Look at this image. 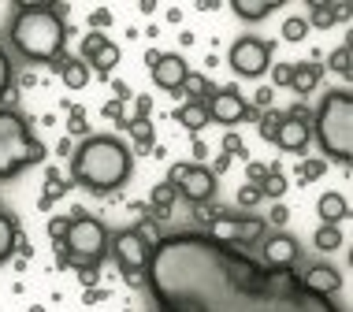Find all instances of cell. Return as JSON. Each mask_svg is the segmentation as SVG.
<instances>
[{
    "instance_id": "50",
    "label": "cell",
    "mask_w": 353,
    "mask_h": 312,
    "mask_svg": "<svg viewBox=\"0 0 353 312\" xmlns=\"http://www.w3.org/2000/svg\"><path fill=\"white\" fill-rule=\"evenodd\" d=\"M286 220H290V208H286V205H275V208H272V223L283 227Z\"/></svg>"
},
{
    "instance_id": "9",
    "label": "cell",
    "mask_w": 353,
    "mask_h": 312,
    "mask_svg": "<svg viewBox=\"0 0 353 312\" xmlns=\"http://www.w3.org/2000/svg\"><path fill=\"white\" fill-rule=\"evenodd\" d=\"M264 231H268V223L256 220V216H245V220H234V216H219V220L208 227V238L223 242V245H253L264 238Z\"/></svg>"
},
{
    "instance_id": "27",
    "label": "cell",
    "mask_w": 353,
    "mask_h": 312,
    "mask_svg": "<svg viewBox=\"0 0 353 312\" xmlns=\"http://www.w3.org/2000/svg\"><path fill=\"white\" fill-rule=\"evenodd\" d=\"M119 45H104V49L97 52V56H93V60L90 63H85V67H90V71H97V74H112V71H116V63H119Z\"/></svg>"
},
{
    "instance_id": "54",
    "label": "cell",
    "mask_w": 353,
    "mask_h": 312,
    "mask_svg": "<svg viewBox=\"0 0 353 312\" xmlns=\"http://www.w3.org/2000/svg\"><path fill=\"white\" fill-rule=\"evenodd\" d=\"M15 249H19V253H23V257H34V245H30V242H26V238H23V234H19V242H15Z\"/></svg>"
},
{
    "instance_id": "60",
    "label": "cell",
    "mask_w": 353,
    "mask_h": 312,
    "mask_svg": "<svg viewBox=\"0 0 353 312\" xmlns=\"http://www.w3.org/2000/svg\"><path fill=\"white\" fill-rule=\"evenodd\" d=\"M26 312H45V305H30V309H26Z\"/></svg>"
},
{
    "instance_id": "11",
    "label": "cell",
    "mask_w": 353,
    "mask_h": 312,
    "mask_svg": "<svg viewBox=\"0 0 353 312\" xmlns=\"http://www.w3.org/2000/svg\"><path fill=\"white\" fill-rule=\"evenodd\" d=\"M309 123H312V112H309V108H305V104L298 101L290 112H286V119H283L279 134H275V145H279L283 153L305 156V149H309V138H312Z\"/></svg>"
},
{
    "instance_id": "34",
    "label": "cell",
    "mask_w": 353,
    "mask_h": 312,
    "mask_svg": "<svg viewBox=\"0 0 353 312\" xmlns=\"http://www.w3.org/2000/svg\"><path fill=\"white\" fill-rule=\"evenodd\" d=\"M223 156H238V160H250V149H245V141H242V134H234V130H227L223 134Z\"/></svg>"
},
{
    "instance_id": "21",
    "label": "cell",
    "mask_w": 353,
    "mask_h": 312,
    "mask_svg": "<svg viewBox=\"0 0 353 312\" xmlns=\"http://www.w3.org/2000/svg\"><path fill=\"white\" fill-rule=\"evenodd\" d=\"M279 4H283V0H234L231 12H234L238 19H245V23H261V19L272 15Z\"/></svg>"
},
{
    "instance_id": "53",
    "label": "cell",
    "mask_w": 353,
    "mask_h": 312,
    "mask_svg": "<svg viewBox=\"0 0 353 312\" xmlns=\"http://www.w3.org/2000/svg\"><path fill=\"white\" fill-rule=\"evenodd\" d=\"M68 60H71V56H68V52H60V56H56V60H52V63H49V67H52V71H56V74H60V71H63V67H68Z\"/></svg>"
},
{
    "instance_id": "49",
    "label": "cell",
    "mask_w": 353,
    "mask_h": 312,
    "mask_svg": "<svg viewBox=\"0 0 353 312\" xmlns=\"http://www.w3.org/2000/svg\"><path fill=\"white\" fill-rule=\"evenodd\" d=\"M104 298H108V290H101V287H93V290H85V294H82L85 305H97V301H104Z\"/></svg>"
},
{
    "instance_id": "10",
    "label": "cell",
    "mask_w": 353,
    "mask_h": 312,
    "mask_svg": "<svg viewBox=\"0 0 353 312\" xmlns=\"http://www.w3.org/2000/svg\"><path fill=\"white\" fill-rule=\"evenodd\" d=\"M112 249H116L119 271H123L130 282H141V279H145V264H149V253H152V249L141 242L138 231H119L116 242H112Z\"/></svg>"
},
{
    "instance_id": "4",
    "label": "cell",
    "mask_w": 353,
    "mask_h": 312,
    "mask_svg": "<svg viewBox=\"0 0 353 312\" xmlns=\"http://www.w3.org/2000/svg\"><path fill=\"white\" fill-rule=\"evenodd\" d=\"M316 138L335 164H350L353 160V93L350 90H331L320 101L316 116Z\"/></svg>"
},
{
    "instance_id": "36",
    "label": "cell",
    "mask_w": 353,
    "mask_h": 312,
    "mask_svg": "<svg viewBox=\"0 0 353 312\" xmlns=\"http://www.w3.org/2000/svg\"><path fill=\"white\" fill-rule=\"evenodd\" d=\"M294 63H272V90H290Z\"/></svg>"
},
{
    "instance_id": "14",
    "label": "cell",
    "mask_w": 353,
    "mask_h": 312,
    "mask_svg": "<svg viewBox=\"0 0 353 312\" xmlns=\"http://www.w3.org/2000/svg\"><path fill=\"white\" fill-rule=\"evenodd\" d=\"M301 257V245L290 238V234H272L264 242V260L268 268H294V260Z\"/></svg>"
},
{
    "instance_id": "48",
    "label": "cell",
    "mask_w": 353,
    "mask_h": 312,
    "mask_svg": "<svg viewBox=\"0 0 353 312\" xmlns=\"http://www.w3.org/2000/svg\"><path fill=\"white\" fill-rule=\"evenodd\" d=\"M112 93H116V101H119V104L134 101V90H130V86H127V82H123V79H116V82H112Z\"/></svg>"
},
{
    "instance_id": "29",
    "label": "cell",
    "mask_w": 353,
    "mask_h": 312,
    "mask_svg": "<svg viewBox=\"0 0 353 312\" xmlns=\"http://www.w3.org/2000/svg\"><path fill=\"white\" fill-rule=\"evenodd\" d=\"M283 194H286V175L279 171V164H272V171L264 175V183H261V197H272V201H279Z\"/></svg>"
},
{
    "instance_id": "18",
    "label": "cell",
    "mask_w": 353,
    "mask_h": 312,
    "mask_svg": "<svg viewBox=\"0 0 353 312\" xmlns=\"http://www.w3.org/2000/svg\"><path fill=\"white\" fill-rule=\"evenodd\" d=\"M179 201V190L171 183H157L152 186V194H149V212H152V220H168L171 216V208H175Z\"/></svg>"
},
{
    "instance_id": "57",
    "label": "cell",
    "mask_w": 353,
    "mask_h": 312,
    "mask_svg": "<svg viewBox=\"0 0 353 312\" xmlns=\"http://www.w3.org/2000/svg\"><path fill=\"white\" fill-rule=\"evenodd\" d=\"M197 8H201V12H216L219 0H197Z\"/></svg>"
},
{
    "instance_id": "37",
    "label": "cell",
    "mask_w": 353,
    "mask_h": 312,
    "mask_svg": "<svg viewBox=\"0 0 353 312\" xmlns=\"http://www.w3.org/2000/svg\"><path fill=\"white\" fill-rule=\"evenodd\" d=\"M327 67L335 71V74H342V79H350V45H339V49L331 52Z\"/></svg>"
},
{
    "instance_id": "2",
    "label": "cell",
    "mask_w": 353,
    "mask_h": 312,
    "mask_svg": "<svg viewBox=\"0 0 353 312\" xmlns=\"http://www.w3.org/2000/svg\"><path fill=\"white\" fill-rule=\"evenodd\" d=\"M134 171V153L112 134H90L71 156V183L90 194H112Z\"/></svg>"
},
{
    "instance_id": "45",
    "label": "cell",
    "mask_w": 353,
    "mask_h": 312,
    "mask_svg": "<svg viewBox=\"0 0 353 312\" xmlns=\"http://www.w3.org/2000/svg\"><path fill=\"white\" fill-rule=\"evenodd\" d=\"M90 26L97 34H104V26H112V12H108V8H93V12H90Z\"/></svg>"
},
{
    "instance_id": "44",
    "label": "cell",
    "mask_w": 353,
    "mask_h": 312,
    "mask_svg": "<svg viewBox=\"0 0 353 312\" xmlns=\"http://www.w3.org/2000/svg\"><path fill=\"white\" fill-rule=\"evenodd\" d=\"M8 86H12V60H8V52L0 49V101H4Z\"/></svg>"
},
{
    "instance_id": "51",
    "label": "cell",
    "mask_w": 353,
    "mask_h": 312,
    "mask_svg": "<svg viewBox=\"0 0 353 312\" xmlns=\"http://www.w3.org/2000/svg\"><path fill=\"white\" fill-rule=\"evenodd\" d=\"M227 167H231V156H223V153H219V156L212 160V175H223Z\"/></svg>"
},
{
    "instance_id": "28",
    "label": "cell",
    "mask_w": 353,
    "mask_h": 312,
    "mask_svg": "<svg viewBox=\"0 0 353 312\" xmlns=\"http://www.w3.org/2000/svg\"><path fill=\"white\" fill-rule=\"evenodd\" d=\"M283 119H286V112H279V108L261 112V119H256V130H261V138H264V141H275V134H279V127H283Z\"/></svg>"
},
{
    "instance_id": "32",
    "label": "cell",
    "mask_w": 353,
    "mask_h": 312,
    "mask_svg": "<svg viewBox=\"0 0 353 312\" xmlns=\"http://www.w3.org/2000/svg\"><path fill=\"white\" fill-rule=\"evenodd\" d=\"M68 112H71V119H68V134H71V138H90V123H85L82 104H68Z\"/></svg>"
},
{
    "instance_id": "55",
    "label": "cell",
    "mask_w": 353,
    "mask_h": 312,
    "mask_svg": "<svg viewBox=\"0 0 353 312\" xmlns=\"http://www.w3.org/2000/svg\"><path fill=\"white\" fill-rule=\"evenodd\" d=\"M168 23H183V8H168Z\"/></svg>"
},
{
    "instance_id": "59",
    "label": "cell",
    "mask_w": 353,
    "mask_h": 312,
    "mask_svg": "<svg viewBox=\"0 0 353 312\" xmlns=\"http://www.w3.org/2000/svg\"><path fill=\"white\" fill-rule=\"evenodd\" d=\"M179 45H183V49H186V45H194V34L183 30V34H179Z\"/></svg>"
},
{
    "instance_id": "52",
    "label": "cell",
    "mask_w": 353,
    "mask_h": 312,
    "mask_svg": "<svg viewBox=\"0 0 353 312\" xmlns=\"http://www.w3.org/2000/svg\"><path fill=\"white\" fill-rule=\"evenodd\" d=\"M205 156H208V145H205L201 138H194V164H201Z\"/></svg>"
},
{
    "instance_id": "3",
    "label": "cell",
    "mask_w": 353,
    "mask_h": 312,
    "mask_svg": "<svg viewBox=\"0 0 353 312\" xmlns=\"http://www.w3.org/2000/svg\"><path fill=\"white\" fill-rule=\"evenodd\" d=\"M8 37H12V45L26 56V60L52 63L56 56L63 52V41H68V23H60V19L49 12V4L19 0Z\"/></svg>"
},
{
    "instance_id": "40",
    "label": "cell",
    "mask_w": 353,
    "mask_h": 312,
    "mask_svg": "<svg viewBox=\"0 0 353 312\" xmlns=\"http://www.w3.org/2000/svg\"><path fill=\"white\" fill-rule=\"evenodd\" d=\"M79 282L85 290H93L101 282V268H97V264H79Z\"/></svg>"
},
{
    "instance_id": "19",
    "label": "cell",
    "mask_w": 353,
    "mask_h": 312,
    "mask_svg": "<svg viewBox=\"0 0 353 312\" xmlns=\"http://www.w3.org/2000/svg\"><path fill=\"white\" fill-rule=\"evenodd\" d=\"M316 212H320V220L323 223H331V227H339L342 220L350 216V205H346V197L342 194H320V201H316Z\"/></svg>"
},
{
    "instance_id": "56",
    "label": "cell",
    "mask_w": 353,
    "mask_h": 312,
    "mask_svg": "<svg viewBox=\"0 0 353 312\" xmlns=\"http://www.w3.org/2000/svg\"><path fill=\"white\" fill-rule=\"evenodd\" d=\"M138 8H141V15H152V12H157V0H141Z\"/></svg>"
},
{
    "instance_id": "47",
    "label": "cell",
    "mask_w": 353,
    "mask_h": 312,
    "mask_svg": "<svg viewBox=\"0 0 353 312\" xmlns=\"http://www.w3.org/2000/svg\"><path fill=\"white\" fill-rule=\"evenodd\" d=\"M149 116H152V97L141 93V97H134V119H149Z\"/></svg>"
},
{
    "instance_id": "13",
    "label": "cell",
    "mask_w": 353,
    "mask_h": 312,
    "mask_svg": "<svg viewBox=\"0 0 353 312\" xmlns=\"http://www.w3.org/2000/svg\"><path fill=\"white\" fill-rule=\"evenodd\" d=\"M152 82H157L160 90H168V93H175L179 97V90H183V79L190 74V67H186V60L179 52H164L157 63H152Z\"/></svg>"
},
{
    "instance_id": "38",
    "label": "cell",
    "mask_w": 353,
    "mask_h": 312,
    "mask_svg": "<svg viewBox=\"0 0 353 312\" xmlns=\"http://www.w3.org/2000/svg\"><path fill=\"white\" fill-rule=\"evenodd\" d=\"M264 197H261V186H253V183H245V186H238V205L242 208H253V205H261Z\"/></svg>"
},
{
    "instance_id": "5",
    "label": "cell",
    "mask_w": 353,
    "mask_h": 312,
    "mask_svg": "<svg viewBox=\"0 0 353 312\" xmlns=\"http://www.w3.org/2000/svg\"><path fill=\"white\" fill-rule=\"evenodd\" d=\"M45 153L49 149L34 138L30 123L12 108H0V178H12L26 167L41 164Z\"/></svg>"
},
{
    "instance_id": "7",
    "label": "cell",
    "mask_w": 353,
    "mask_h": 312,
    "mask_svg": "<svg viewBox=\"0 0 353 312\" xmlns=\"http://www.w3.org/2000/svg\"><path fill=\"white\" fill-rule=\"evenodd\" d=\"M164 183H171L179 190V197H186L190 205H205V201H212L216 197V175L208 171V167L201 164H171L168 167V178Z\"/></svg>"
},
{
    "instance_id": "46",
    "label": "cell",
    "mask_w": 353,
    "mask_h": 312,
    "mask_svg": "<svg viewBox=\"0 0 353 312\" xmlns=\"http://www.w3.org/2000/svg\"><path fill=\"white\" fill-rule=\"evenodd\" d=\"M272 101H275V90H272V86H261V90L253 93V108H256V112H268Z\"/></svg>"
},
{
    "instance_id": "35",
    "label": "cell",
    "mask_w": 353,
    "mask_h": 312,
    "mask_svg": "<svg viewBox=\"0 0 353 312\" xmlns=\"http://www.w3.org/2000/svg\"><path fill=\"white\" fill-rule=\"evenodd\" d=\"M104 45H108V37H104V34H97V30L85 34V37H82V63H90L93 56L104 49Z\"/></svg>"
},
{
    "instance_id": "58",
    "label": "cell",
    "mask_w": 353,
    "mask_h": 312,
    "mask_svg": "<svg viewBox=\"0 0 353 312\" xmlns=\"http://www.w3.org/2000/svg\"><path fill=\"white\" fill-rule=\"evenodd\" d=\"M160 56H164V52H157V49H149V52H145V67H152V63H157V60H160Z\"/></svg>"
},
{
    "instance_id": "12",
    "label": "cell",
    "mask_w": 353,
    "mask_h": 312,
    "mask_svg": "<svg viewBox=\"0 0 353 312\" xmlns=\"http://www.w3.org/2000/svg\"><path fill=\"white\" fill-rule=\"evenodd\" d=\"M245 104L250 101H242V93H238L234 86H223L205 101V108H208V119L212 123H219V127H234V123H242Z\"/></svg>"
},
{
    "instance_id": "26",
    "label": "cell",
    "mask_w": 353,
    "mask_h": 312,
    "mask_svg": "<svg viewBox=\"0 0 353 312\" xmlns=\"http://www.w3.org/2000/svg\"><path fill=\"white\" fill-rule=\"evenodd\" d=\"M90 67H85V63L82 60H74V56H71V60H68V67H63L60 71V79H63V86H68V90H85V82H90Z\"/></svg>"
},
{
    "instance_id": "17",
    "label": "cell",
    "mask_w": 353,
    "mask_h": 312,
    "mask_svg": "<svg viewBox=\"0 0 353 312\" xmlns=\"http://www.w3.org/2000/svg\"><path fill=\"white\" fill-rule=\"evenodd\" d=\"M309 8H312L309 30H312V26H316V30H331L339 19L350 15V4H331V0H309Z\"/></svg>"
},
{
    "instance_id": "20",
    "label": "cell",
    "mask_w": 353,
    "mask_h": 312,
    "mask_svg": "<svg viewBox=\"0 0 353 312\" xmlns=\"http://www.w3.org/2000/svg\"><path fill=\"white\" fill-rule=\"evenodd\" d=\"M68 190H71V178H63L60 167H49V175H45V190H41V197H37V208H52Z\"/></svg>"
},
{
    "instance_id": "1",
    "label": "cell",
    "mask_w": 353,
    "mask_h": 312,
    "mask_svg": "<svg viewBox=\"0 0 353 312\" xmlns=\"http://www.w3.org/2000/svg\"><path fill=\"white\" fill-rule=\"evenodd\" d=\"M145 287L157 312H342L294 268H268L234 245L183 231L152 245Z\"/></svg>"
},
{
    "instance_id": "41",
    "label": "cell",
    "mask_w": 353,
    "mask_h": 312,
    "mask_svg": "<svg viewBox=\"0 0 353 312\" xmlns=\"http://www.w3.org/2000/svg\"><path fill=\"white\" fill-rule=\"evenodd\" d=\"M101 112H104V119H112L116 127H123V130H127V112H123V104H119V101H108Z\"/></svg>"
},
{
    "instance_id": "16",
    "label": "cell",
    "mask_w": 353,
    "mask_h": 312,
    "mask_svg": "<svg viewBox=\"0 0 353 312\" xmlns=\"http://www.w3.org/2000/svg\"><path fill=\"white\" fill-rule=\"evenodd\" d=\"M171 119H175L183 130H190V134H201V130L208 127V123H212V119H208L205 101H186L183 108H175V112H171Z\"/></svg>"
},
{
    "instance_id": "24",
    "label": "cell",
    "mask_w": 353,
    "mask_h": 312,
    "mask_svg": "<svg viewBox=\"0 0 353 312\" xmlns=\"http://www.w3.org/2000/svg\"><path fill=\"white\" fill-rule=\"evenodd\" d=\"M183 93H186L190 101H208V97L216 93V86L208 82V74H197V71H190L186 79H183V90H179V97H183Z\"/></svg>"
},
{
    "instance_id": "8",
    "label": "cell",
    "mask_w": 353,
    "mask_h": 312,
    "mask_svg": "<svg viewBox=\"0 0 353 312\" xmlns=\"http://www.w3.org/2000/svg\"><path fill=\"white\" fill-rule=\"evenodd\" d=\"M272 41H261V37H238L227 52V63H231L234 74L242 79H261L264 71L272 67Z\"/></svg>"
},
{
    "instance_id": "25",
    "label": "cell",
    "mask_w": 353,
    "mask_h": 312,
    "mask_svg": "<svg viewBox=\"0 0 353 312\" xmlns=\"http://www.w3.org/2000/svg\"><path fill=\"white\" fill-rule=\"evenodd\" d=\"M15 242H19V227L8 212H0V264L15 253Z\"/></svg>"
},
{
    "instance_id": "23",
    "label": "cell",
    "mask_w": 353,
    "mask_h": 312,
    "mask_svg": "<svg viewBox=\"0 0 353 312\" xmlns=\"http://www.w3.org/2000/svg\"><path fill=\"white\" fill-rule=\"evenodd\" d=\"M127 134L134 138L138 153H152V149H157V130H152V119H127Z\"/></svg>"
},
{
    "instance_id": "31",
    "label": "cell",
    "mask_w": 353,
    "mask_h": 312,
    "mask_svg": "<svg viewBox=\"0 0 353 312\" xmlns=\"http://www.w3.org/2000/svg\"><path fill=\"white\" fill-rule=\"evenodd\" d=\"M323 171H327V160H316V156H305L298 164V183H316V178H323Z\"/></svg>"
},
{
    "instance_id": "22",
    "label": "cell",
    "mask_w": 353,
    "mask_h": 312,
    "mask_svg": "<svg viewBox=\"0 0 353 312\" xmlns=\"http://www.w3.org/2000/svg\"><path fill=\"white\" fill-rule=\"evenodd\" d=\"M320 79H323V67H320V63H312V60L294 63V82H290V90H298L301 97H305V93H312V90L320 86Z\"/></svg>"
},
{
    "instance_id": "30",
    "label": "cell",
    "mask_w": 353,
    "mask_h": 312,
    "mask_svg": "<svg viewBox=\"0 0 353 312\" xmlns=\"http://www.w3.org/2000/svg\"><path fill=\"white\" fill-rule=\"evenodd\" d=\"M312 242H316L320 253H335L339 245H342V231H339V227H331V223H323L320 231L312 234Z\"/></svg>"
},
{
    "instance_id": "39",
    "label": "cell",
    "mask_w": 353,
    "mask_h": 312,
    "mask_svg": "<svg viewBox=\"0 0 353 312\" xmlns=\"http://www.w3.org/2000/svg\"><path fill=\"white\" fill-rule=\"evenodd\" d=\"M68 231H71L68 216H52V220H49V238L52 242H63V238H68Z\"/></svg>"
},
{
    "instance_id": "6",
    "label": "cell",
    "mask_w": 353,
    "mask_h": 312,
    "mask_svg": "<svg viewBox=\"0 0 353 312\" xmlns=\"http://www.w3.org/2000/svg\"><path fill=\"white\" fill-rule=\"evenodd\" d=\"M63 249H68V264H101L104 249H108V231L93 216H74Z\"/></svg>"
},
{
    "instance_id": "42",
    "label": "cell",
    "mask_w": 353,
    "mask_h": 312,
    "mask_svg": "<svg viewBox=\"0 0 353 312\" xmlns=\"http://www.w3.org/2000/svg\"><path fill=\"white\" fill-rule=\"evenodd\" d=\"M268 171H272V164H261V160H250V164H245V178H250L253 186H261Z\"/></svg>"
},
{
    "instance_id": "33",
    "label": "cell",
    "mask_w": 353,
    "mask_h": 312,
    "mask_svg": "<svg viewBox=\"0 0 353 312\" xmlns=\"http://www.w3.org/2000/svg\"><path fill=\"white\" fill-rule=\"evenodd\" d=\"M309 37V19H286L283 23V41H290V45H298Z\"/></svg>"
},
{
    "instance_id": "15",
    "label": "cell",
    "mask_w": 353,
    "mask_h": 312,
    "mask_svg": "<svg viewBox=\"0 0 353 312\" xmlns=\"http://www.w3.org/2000/svg\"><path fill=\"white\" fill-rule=\"evenodd\" d=\"M301 282L312 290V294L331 298V294H335V290L342 287V275H339L335 268H331V264H316V268H309V271L301 275Z\"/></svg>"
},
{
    "instance_id": "43",
    "label": "cell",
    "mask_w": 353,
    "mask_h": 312,
    "mask_svg": "<svg viewBox=\"0 0 353 312\" xmlns=\"http://www.w3.org/2000/svg\"><path fill=\"white\" fill-rule=\"evenodd\" d=\"M194 216H197V223H208V227H212L223 212H219L216 205H208V201H205V205H194Z\"/></svg>"
}]
</instances>
